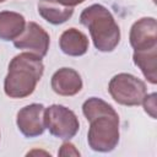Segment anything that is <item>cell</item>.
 <instances>
[{"label": "cell", "instance_id": "obj_8", "mask_svg": "<svg viewBox=\"0 0 157 157\" xmlns=\"http://www.w3.org/2000/svg\"><path fill=\"white\" fill-rule=\"evenodd\" d=\"M129 42L134 50H144L157 47V21L155 17H142L135 21L130 28Z\"/></svg>", "mask_w": 157, "mask_h": 157}, {"label": "cell", "instance_id": "obj_10", "mask_svg": "<svg viewBox=\"0 0 157 157\" xmlns=\"http://www.w3.org/2000/svg\"><path fill=\"white\" fill-rule=\"evenodd\" d=\"M88 38L80 29L71 27L65 29L59 38L60 50L69 56H82L88 50Z\"/></svg>", "mask_w": 157, "mask_h": 157}, {"label": "cell", "instance_id": "obj_5", "mask_svg": "<svg viewBox=\"0 0 157 157\" xmlns=\"http://www.w3.org/2000/svg\"><path fill=\"white\" fill-rule=\"evenodd\" d=\"M45 129L49 132L61 140L72 139L78 129L80 121L76 114L63 104H52L44 110Z\"/></svg>", "mask_w": 157, "mask_h": 157}, {"label": "cell", "instance_id": "obj_16", "mask_svg": "<svg viewBox=\"0 0 157 157\" xmlns=\"http://www.w3.org/2000/svg\"><path fill=\"white\" fill-rule=\"evenodd\" d=\"M58 155H59V156H76V157H78V156H80V152H78V150L75 147V145H72L71 142L66 141V142H64V144L60 146Z\"/></svg>", "mask_w": 157, "mask_h": 157}, {"label": "cell", "instance_id": "obj_12", "mask_svg": "<svg viewBox=\"0 0 157 157\" xmlns=\"http://www.w3.org/2000/svg\"><path fill=\"white\" fill-rule=\"evenodd\" d=\"M26 20L23 15L15 11H0V39L15 40L25 31Z\"/></svg>", "mask_w": 157, "mask_h": 157}, {"label": "cell", "instance_id": "obj_1", "mask_svg": "<svg viewBox=\"0 0 157 157\" xmlns=\"http://www.w3.org/2000/svg\"><path fill=\"white\" fill-rule=\"evenodd\" d=\"M44 72L42 58L25 52L15 55L4 80V92L10 98H26L31 96Z\"/></svg>", "mask_w": 157, "mask_h": 157}, {"label": "cell", "instance_id": "obj_9", "mask_svg": "<svg viewBox=\"0 0 157 157\" xmlns=\"http://www.w3.org/2000/svg\"><path fill=\"white\" fill-rule=\"evenodd\" d=\"M52 90L64 97H71L77 94L83 86L80 74L72 67H61L56 70L50 80Z\"/></svg>", "mask_w": 157, "mask_h": 157}, {"label": "cell", "instance_id": "obj_7", "mask_svg": "<svg viewBox=\"0 0 157 157\" xmlns=\"http://www.w3.org/2000/svg\"><path fill=\"white\" fill-rule=\"evenodd\" d=\"M44 110L45 107L42 103H31L17 112L16 124L23 136L33 139L44 132Z\"/></svg>", "mask_w": 157, "mask_h": 157}, {"label": "cell", "instance_id": "obj_17", "mask_svg": "<svg viewBox=\"0 0 157 157\" xmlns=\"http://www.w3.org/2000/svg\"><path fill=\"white\" fill-rule=\"evenodd\" d=\"M58 1H59L60 4L67 6V7H75V6L80 5V4L85 2L86 0H58Z\"/></svg>", "mask_w": 157, "mask_h": 157}, {"label": "cell", "instance_id": "obj_11", "mask_svg": "<svg viewBox=\"0 0 157 157\" xmlns=\"http://www.w3.org/2000/svg\"><path fill=\"white\" fill-rule=\"evenodd\" d=\"M37 7L42 18L52 25L65 23L74 13V7H67L58 0H39Z\"/></svg>", "mask_w": 157, "mask_h": 157}, {"label": "cell", "instance_id": "obj_18", "mask_svg": "<svg viewBox=\"0 0 157 157\" xmlns=\"http://www.w3.org/2000/svg\"><path fill=\"white\" fill-rule=\"evenodd\" d=\"M4 1H5V0H0V2H4Z\"/></svg>", "mask_w": 157, "mask_h": 157}, {"label": "cell", "instance_id": "obj_3", "mask_svg": "<svg viewBox=\"0 0 157 157\" xmlns=\"http://www.w3.org/2000/svg\"><path fill=\"white\" fill-rule=\"evenodd\" d=\"M119 115H101L90 120L87 142L96 152H110L119 144Z\"/></svg>", "mask_w": 157, "mask_h": 157}, {"label": "cell", "instance_id": "obj_13", "mask_svg": "<svg viewBox=\"0 0 157 157\" xmlns=\"http://www.w3.org/2000/svg\"><path fill=\"white\" fill-rule=\"evenodd\" d=\"M134 64L141 70L145 78L152 83H157V47L144 50H134Z\"/></svg>", "mask_w": 157, "mask_h": 157}, {"label": "cell", "instance_id": "obj_2", "mask_svg": "<svg viewBox=\"0 0 157 157\" xmlns=\"http://www.w3.org/2000/svg\"><path fill=\"white\" fill-rule=\"evenodd\" d=\"M80 23L88 28L97 50L109 53L118 47L120 42V28L105 6L92 4L83 9L80 15Z\"/></svg>", "mask_w": 157, "mask_h": 157}, {"label": "cell", "instance_id": "obj_4", "mask_svg": "<svg viewBox=\"0 0 157 157\" xmlns=\"http://www.w3.org/2000/svg\"><path fill=\"white\" fill-rule=\"evenodd\" d=\"M108 92L118 104L135 107L142 103L147 88L146 83L139 77L128 72H120L110 78Z\"/></svg>", "mask_w": 157, "mask_h": 157}, {"label": "cell", "instance_id": "obj_6", "mask_svg": "<svg viewBox=\"0 0 157 157\" xmlns=\"http://www.w3.org/2000/svg\"><path fill=\"white\" fill-rule=\"evenodd\" d=\"M50 37L48 32L38 23L29 21L26 23L25 31L13 40V45L17 49L29 52L40 58H44L49 50Z\"/></svg>", "mask_w": 157, "mask_h": 157}, {"label": "cell", "instance_id": "obj_15", "mask_svg": "<svg viewBox=\"0 0 157 157\" xmlns=\"http://www.w3.org/2000/svg\"><path fill=\"white\" fill-rule=\"evenodd\" d=\"M144 104V109L145 112L152 118V119H156V110H157V105H156V93H150L144 97V101L142 103Z\"/></svg>", "mask_w": 157, "mask_h": 157}, {"label": "cell", "instance_id": "obj_14", "mask_svg": "<svg viewBox=\"0 0 157 157\" xmlns=\"http://www.w3.org/2000/svg\"><path fill=\"white\" fill-rule=\"evenodd\" d=\"M82 113L88 121L96 117L117 115L118 114L115 112V109L109 103H107L105 101H103L102 98H98V97H90L88 99H86L82 104Z\"/></svg>", "mask_w": 157, "mask_h": 157}]
</instances>
